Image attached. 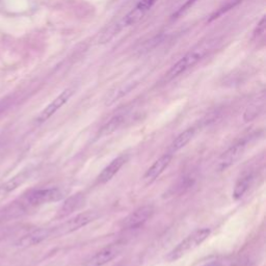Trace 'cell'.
<instances>
[{
  "instance_id": "7a4b0ae2",
  "label": "cell",
  "mask_w": 266,
  "mask_h": 266,
  "mask_svg": "<svg viewBox=\"0 0 266 266\" xmlns=\"http://www.w3.org/2000/svg\"><path fill=\"white\" fill-rule=\"evenodd\" d=\"M211 230L209 228L197 229L191 234L186 236L184 239L175 246L172 251L166 255L165 259L169 262H175L182 257L187 255L189 252L194 251L198 246L201 245L204 241L210 236Z\"/></svg>"
},
{
  "instance_id": "4fadbf2b",
  "label": "cell",
  "mask_w": 266,
  "mask_h": 266,
  "mask_svg": "<svg viewBox=\"0 0 266 266\" xmlns=\"http://www.w3.org/2000/svg\"><path fill=\"white\" fill-rule=\"evenodd\" d=\"M86 198L82 193H77L66 200L65 203L60 208V210L57 211V216L60 219L66 218V216L70 215L74 211L78 210L79 208L85 204Z\"/></svg>"
},
{
  "instance_id": "30bf717a",
  "label": "cell",
  "mask_w": 266,
  "mask_h": 266,
  "mask_svg": "<svg viewBox=\"0 0 266 266\" xmlns=\"http://www.w3.org/2000/svg\"><path fill=\"white\" fill-rule=\"evenodd\" d=\"M172 159H173V154L170 152L160 156L147 170V172L145 173L143 177V180L147 183V184H151V183H153L156 179H158V177H159L160 175L164 172V170L168 168Z\"/></svg>"
},
{
  "instance_id": "8992f818",
  "label": "cell",
  "mask_w": 266,
  "mask_h": 266,
  "mask_svg": "<svg viewBox=\"0 0 266 266\" xmlns=\"http://www.w3.org/2000/svg\"><path fill=\"white\" fill-rule=\"evenodd\" d=\"M246 144L244 141H238V143L234 144L228 148L220 157L218 161H216V171L218 172H223L231 168L232 165H234L241 157L244 156L245 152Z\"/></svg>"
},
{
  "instance_id": "ac0fdd59",
  "label": "cell",
  "mask_w": 266,
  "mask_h": 266,
  "mask_svg": "<svg viewBox=\"0 0 266 266\" xmlns=\"http://www.w3.org/2000/svg\"><path fill=\"white\" fill-rule=\"evenodd\" d=\"M265 33V17L261 19V21L258 23V25L256 26V29L254 31V37H261Z\"/></svg>"
},
{
  "instance_id": "e0dca14e",
  "label": "cell",
  "mask_w": 266,
  "mask_h": 266,
  "mask_svg": "<svg viewBox=\"0 0 266 266\" xmlns=\"http://www.w3.org/2000/svg\"><path fill=\"white\" fill-rule=\"evenodd\" d=\"M30 172L29 171H23L22 173H19L16 175L13 178H11L8 181L0 186V193L1 194H10L12 191L16 190L18 187H20L23 183L29 178Z\"/></svg>"
},
{
  "instance_id": "9c48e42d",
  "label": "cell",
  "mask_w": 266,
  "mask_h": 266,
  "mask_svg": "<svg viewBox=\"0 0 266 266\" xmlns=\"http://www.w3.org/2000/svg\"><path fill=\"white\" fill-rule=\"evenodd\" d=\"M74 94V89L72 88H69V89H66L65 90H63L62 93L58 95L52 102H50L43 111H42L39 115L37 116V123L39 124H42L46 122L47 120H49L51 116L56 112L61 110V108L69 101V100L71 99V97L73 96Z\"/></svg>"
},
{
  "instance_id": "3957f363",
  "label": "cell",
  "mask_w": 266,
  "mask_h": 266,
  "mask_svg": "<svg viewBox=\"0 0 266 266\" xmlns=\"http://www.w3.org/2000/svg\"><path fill=\"white\" fill-rule=\"evenodd\" d=\"M64 198V191L58 187H47L32 189L26 195H24L22 203H20V208L26 207H36L47 203H52L60 201Z\"/></svg>"
},
{
  "instance_id": "8fae6325",
  "label": "cell",
  "mask_w": 266,
  "mask_h": 266,
  "mask_svg": "<svg viewBox=\"0 0 266 266\" xmlns=\"http://www.w3.org/2000/svg\"><path fill=\"white\" fill-rule=\"evenodd\" d=\"M127 161L128 156L126 155H120L115 157L99 174V176L97 177V183H99V184H105V183L110 182Z\"/></svg>"
},
{
  "instance_id": "7c38bea8",
  "label": "cell",
  "mask_w": 266,
  "mask_h": 266,
  "mask_svg": "<svg viewBox=\"0 0 266 266\" xmlns=\"http://www.w3.org/2000/svg\"><path fill=\"white\" fill-rule=\"evenodd\" d=\"M50 236H52V228H39L36 230H32L27 234H25L22 236L18 243H17V245L20 247H29L37 245L41 243H43L44 240L49 238Z\"/></svg>"
},
{
  "instance_id": "d6986e66",
  "label": "cell",
  "mask_w": 266,
  "mask_h": 266,
  "mask_svg": "<svg viewBox=\"0 0 266 266\" xmlns=\"http://www.w3.org/2000/svg\"><path fill=\"white\" fill-rule=\"evenodd\" d=\"M202 266H222L221 262H218V261H211V262H208V263H205L204 265Z\"/></svg>"
},
{
  "instance_id": "52a82bcc",
  "label": "cell",
  "mask_w": 266,
  "mask_h": 266,
  "mask_svg": "<svg viewBox=\"0 0 266 266\" xmlns=\"http://www.w3.org/2000/svg\"><path fill=\"white\" fill-rule=\"evenodd\" d=\"M123 252V245L120 244H112L106 245L100 249L93 256H90L83 263V266H104L111 262L116 257L120 256Z\"/></svg>"
},
{
  "instance_id": "2e32d148",
  "label": "cell",
  "mask_w": 266,
  "mask_h": 266,
  "mask_svg": "<svg viewBox=\"0 0 266 266\" xmlns=\"http://www.w3.org/2000/svg\"><path fill=\"white\" fill-rule=\"evenodd\" d=\"M195 136V129L194 128H188L181 132L180 134H178L176 137L174 138V140L171 143L170 148H169V152L174 154L178 151H180L181 149L184 148L189 141L193 139Z\"/></svg>"
},
{
  "instance_id": "ba28073f",
  "label": "cell",
  "mask_w": 266,
  "mask_h": 266,
  "mask_svg": "<svg viewBox=\"0 0 266 266\" xmlns=\"http://www.w3.org/2000/svg\"><path fill=\"white\" fill-rule=\"evenodd\" d=\"M204 52L203 50H195V51H190L186 55L183 56L179 62L175 64L171 70L165 74V80L169 81L174 79L175 77L179 76L182 73H184L188 69H190L191 66H194L197 63L201 61V58L203 57Z\"/></svg>"
},
{
  "instance_id": "277c9868",
  "label": "cell",
  "mask_w": 266,
  "mask_h": 266,
  "mask_svg": "<svg viewBox=\"0 0 266 266\" xmlns=\"http://www.w3.org/2000/svg\"><path fill=\"white\" fill-rule=\"evenodd\" d=\"M98 218V212L95 210H88L76 214L70 220H66L63 223L58 224L57 227L52 228L53 236H64L77 231L83 227L88 226L89 223L93 222Z\"/></svg>"
},
{
  "instance_id": "6da1fadb",
  "label": "cell",
  "mask_w": 266,
  "mask_h": 266,
  "mask_svg": "<svg viewBox=\"0 0 266 266\" xmlns=\"http://www.w3.org/2000/svg\"><path fill=\"white\" fill-rule=\"evenodd\" d=\"M156 1L157 0H140V1L135 5V7L125 16L122 20L112 25V26L107 29V31L103 33L101 39H100V42H101V43H107V42H110L115 35H118V33L124 28L137 23L150 10H151V7L155 4Z\"/></svg>"
},
{
  "instance_id": "9a60e30c",
  "label": "cell",
  "mask_w": 266,
  "mask_h": 266,
  "mask_svg": "<svg viewBox=\"0 0 266 266\" xmlns=\"http://www.w3.org/2000/svg\"><path fill=\"white\" fill-rule=\"evenodd\" d=\"M126 121V114L119 113L113 115L112 118L108 120L103 126L100 128L99 135L100 136H107L114 133L116 130H119Z\"/></svg>"
},
{
  "instance_id": "5b68a950",
  "label": "cell",
  "mask_w": 266,
  "mask_h": 266,
  "mask_svg": "<svg viewBox=\"0 0 266 266\" xmlns=\"http://www.w3.org/2000/svg\"><path fill=\"white\" fill-rule=\"evenodd\" d=\"M154 207L152 205H144L133 210L121 222L123 230L137 229L145 224L154 214Z\"/></svg>"
},
{
  "instance_id": "5bb4252c",
  "label": "cell",
  "mask_w": 266,
  "mask_h": 266,
  "mask_svg": "<svg viewBox=\"0 0 266 266\" xmlns=\"http://www.w3.org/2000/svg\"><path fill=\"white\" fill-rule=\"evenodd\" d=\"M254 181V175L253 173H244L241 175L236 181L234 189H233V198L235 200H239L243 198L252 186V183Z\"/></svg>"
}]
</instances>
